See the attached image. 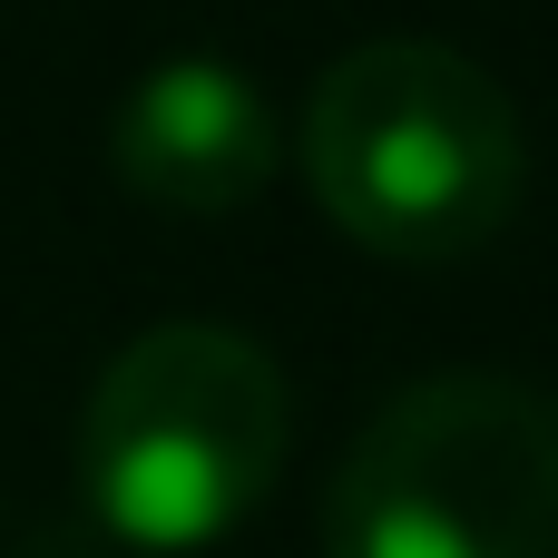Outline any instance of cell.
Masks as SVG:
<instances>
[{
    "instance_id": "cell-3",
    "label": "cell",
    "mask_w": 558,
    "mask_h": 558,
    "mask_svg": "<svg viewBox=\"0 0 558 558\" xmlns=\"http://www.w3.org/2000/svg\"><path fill=\"white\" fill-rule=\"evenodd\" d=\"M324 558H558V392L520 373L402 383L324 490Z\"/></svg>"
},
{
    "instance_id": "cell-2",
    "label": "cell",
    "mask_w": 558,
    "mask_h": 558,
    "mask_svg": "<svg viewBox=\"0 0 558 558\" xmlns=\"http://www.w3.org/2000/svg\"><path fill=\"white\" fill-rule=\"evenodd\" d=\"M284 373L226 324L137 333L78 412V490L108 539L147 558L216 549L284 471Z\"/></svg>"
},
{
    "instance_id": "cell-1",
    "label": "cell",
    "mask_w": 558,
    "mask_h": 558,
    "mask_svg": "<svg viewBox=\"0 0 558 558\" xmlns=\"http://www.w3.org/2000/svg\"><path fill=\"white\" fill-rule=\"evenodd\" d=\"M304 177L353 245L461 265L520 216L530 137L481 59L441 39H363L304 98Z\"/></svg>"
},
{
    "instance_id": "cell-4",
    "label": "cell",
    "mask_w": 558,
    "mask_h": 558,
    "mask_svg": "<svg viewBox=\"0 0 558 558\" xmlns=\"http://www.w3.org/2000/svg\"><path fill=\"white\" fill-rule=\"evenodd\" d=\"M108 167L157 216H235L275 177V108L235 59H157L108 118Z\"/></svg>"
}]
</instances>
